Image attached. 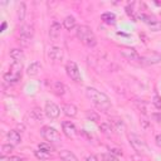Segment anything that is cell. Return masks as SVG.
<instances>
[{
  "label": "cell",
  "mask_w": 161,
  "mask_h": 161,
  "mask_svg": "<svg viewBox=\"0 0 161 161\" xmlns=\"http://www.w3.org/2000/svg\"><path fill=\"white\" fill-rule=\"evenodd\" d=\"M86 96L88 97V99L94 104L97 106L99 109L102 111H107L109 107H111V102H109V98L106 93L96 89V88H92V87H87L86 88Z\"/></svg>",
  "instance_id": "6da1fadb"
},
{
  "label": "cell",
  "mask_w": 161,
  "mask_h": 161,
  "mask_svg": "<svg viewBox=\"0 0 161 161\" xmlns=\"http://www.w3.org/2000/svg\"><path fill=\"white\" fill-rule=\"evenodd\" d=\"M77 38L88 48H93L97 44V38L93 33V30L88 26V25H79L77 28V33H75Z\"/></svg>",
  "instance_id": "7a4b0ae2"
},
{
  "label": "cell",
  "mask_w": 161,
  "mask_h": 161,
  "mask_svg": "<svg viewBox=\"0 0 161 161\" xmlns=\"http://www.w3.org/2000/svg\"><path fill=\"white\" fill-rule=\"evenodd\" d=\"M21 75H23V63L13 62L9 70L4 73L3 78L8 84H15L21 79Z\"/></svg>",
  "instance_id": "3957f363"
},
{
  "label": "cell",
  "mask_w": 161,
  "mask_h": 161,
  "mask_svg": "<svg viewBox=\"0 0 161 161\" xmlns=\"http://www.w3.org/2000/svg\"><path fill=\"white\" fill-rule=\"evenodd\" d=\"M40 135L42 137L48 142V143H59L62 141L59 132L50 126H44L40 128Z\"/></svg>",
  "instance_id": "277c9868"
},
{
  "label": "cell",
  "mask_w": 161,
  "mask_h": 161,
  "mask_svg": "<svg viewBox=\"0 0 161 161\" xmlns=\"http://www.w3.org/2000/svg\"><path fill=\"white\" fill-rule=\"evenodd\" d=\"M128 141H130L132 148H133L136 152H138V153H147L148 147H147L146 142H145L141 137H138L137 135L131 133V135H128Z\"/></svg>",
  "instance_id": "5b68a950"
},
{
  "label": "cell",
  "mask_w": 161,
  "mask_h": 161,
  "mask_svg": "<svg viewBox=\"0 0 161 161\" xmlns=\"http://www.w3.org/2000/svg\"><path fill=\"white\" fill-rule=\"evenodd\" d=\"M65 70H67V75L75 83H79L82 82V77H80V72H79V68L75 62L73 60H69L67 64H65Z\"/></svg>",
  "instance_id": "8992f818"
},
{
  "label": "cell",
  "mask_w": 161,
  "mask_h": 161,
  "mask_svg": "<svg viewBox=\"0 0 161 161\" xmlns=\"http://www.w3.org/2000/svg\"><path fill=\"white\" fill-rule=\"evenodd\" d=\"M34 35V29L31 25H28V24H24L20 26V30H19V40L23 43V45H28Z\"/></svg>",
  "instance_id": "52a82bcc"
},
{
  "label": "cell",
  "mask_w": 161,
  "mask_h": 161,
  "mask_svg": "<svg viewBox=\"0 0 161 161\" xmlns=\"http://www.w3.org/2000/svg\"><path fill=\"white\" fill-rule=\"evenodd\" d=\"M44 112H45V114H47L48 118H50V119H55V118H58L59 114H60V108H59L54 102L47 101V102H45Z\"/></svg>",
  "instance_id": "ba28073f"
},
{
  "label": "cell",
  "mask_w": 161,
  "mask_h": 161,
  "mask_svg": "<svg viewBox=\"0 0 161 161\" xmlns=\"http://www.w3.org/2000/svg\"><path fill=\"white\" fill-rule=\"evenodd\" d=\"M141 63L143 64H147V65H153V64H157L161 62V53H157V52H151V53H147L145 55L141 57L140 59Z\"/></svg>",
  "instance_id": "9c48e42d"
},
{
  "label": "cell",
  "mask_w": 161,
  "mask_h": 161,
  "mask_svg": "<svg viewBox=\"0 0 161 161\" xmlns=\"http://www.w3.org/2000/svg\"><path fill=\"white\" fill-rule=\"evenodd\" d=\"M121 55L123 58H126L127 60H133V62H140V59H141L137 50L131 47H123L121 49Z\"/></svg>",
  "instance_id": "30bf717a"
},
{
  "label": "cell",
  "mask_w": 161,
  "mask_h": 161,
  "mask_svg": "<svg viewBox=\"0 0 161 161\" xmlns=\"http://www.w3.org/2000/svg\"><path fill=\"white\" fill-rule=\"evenodd\" d=\"M62 131H63L64 136L68 138H74L78 133L74 123H72L70 121H63L62 122Z\"/></svg>",
  "instance_id": "8fae6325"
},
{
  "label": "cell",
  "mask_w": 161,
  "mask_h": 161,
  "mask_svg": "<svg viewBox=\"0 0 161 161\" xmlns=\"http://www.w3.org/2000/svg\"><path fill=\"white\" fill-rule=\"evenodd\" d=\"M48 57L53 60V62H60L63 59V49L59 47H50L48 50Z\"/></svg>",
  "instance_id": "7c38bea8"
},
{
  "label": "cell",
  "mask_w": 161,
  "mask_h": 161,
  "mask_svg": "<svg viewBox=\"0 0 161 161\" xmlns=\"http://www.w3.org/2000/svg\"><path fill=\"white\" fill-rule=\"evenodd\" d=\"M6 138L9 141V143H11L13 146H18L21 142V136L20 132H18L16 130H10L6 135Z\"/></svg>",
  "instance_id": "4fadbf2b"
},
{
  "label": "cell",
  "mask_w": 161,
  "mask_h": 161,
  "mask_svg": "<svg viewBox=\"0 0 161 161\" xmlns=\"http://www.w3.org/2000/svg\"><path fill=\"white\" fill-rule=\"evenodd\" d=\"M60 30H62V25L58 21H53L50 28H49V36L52 40L58 39V36L60 35Z\"/></svg>",
  "instance_id": "5bb4252c"
},
{
  "label": "cell",
  "mask_w": 161,
  "mask_h": 161,
  "mask_svg": "<svg viewBox=\"0 0 161 161\" xmlns=\"http://www.w3.org/2000/svg\"><path fill=\"white\" fill-rule=\"evenodd\" d=\"M42 69H43L42 64H40L39 62H34V63H31V64L26 68V74H28L29 77H36V75L40 73Z\"/></svg>",
  "instance_id": "9a60e30c"
},
{
  "label": "cell",
  "mask_w": 161,
  "mask_h": 161,
  "mask_svg": "<svg viewBox=\"0 0 161 161\" xmlns=\"http://www.w3.org/2000/svg\"><path fill=\"white\" fill-rule=\"evenodd\" d=\"M63 112H64V114H65L67 117L73 118V117L77 116L78 108H77V106L73 104V103H65V104L63 106Z\"/></svg>",
  "instance_id": "2e32d148"
},
{
  "label": "cell",
  "mask_w": 161,
  "mask_h": 161,
  "mask_svg": "<svg viewBox=\"0 0 161 161\" xmlns=\"http://www.w3.org/2000/svg\"><path fill=\"white\" fill-rule=\"evenodd\" d=\"M9 55H10V58H11L14 62H18V63H23V60H24V58H25L23 50L19 49V48L11 49V50L9 52Z\"/></svg>",
  "instance_id": "e0dca14e"
},
{
  "label": "cell",
  "mask_w": 161,
  "mask_h": 161,
  "mask_svg": "<svg viewBox=\"0 0 161 161\" xmlns=\"http://www.w3.org/2000/svg\"><path fill=\"white\" fill-rule=\"evenodd\" d=\"M52 88H53V92L57 94V96H63L65 92H67V87L60 82V80H54L52 83Z\"/></svg>",
  "instance_id": "ac0fdd59"
},
{
  "label": "cell",
  "mask_w": 161,
  "mask_h": 161,
  "mask_svg": "<svg viewBox=\"0 0 161 161\" xmlns=\"http://www.w3.org/2000/svg\"><path fill=\"white\" fill-rule=\"evenodd\" d=\"M59 157H60L63 161H78L77 156H75L72 151H69V150H62V151L59 152Z\"/></svg>",
  "instance_id": "d6986e66"
},
{
  "label": "cell",
  "mask_w": 161,
  "mask_h": 161,
  "mask_svg": "<svg viewBox=\"0 0 161 161\" xmlns=\"http://www.w3.org/2000/svg\"><path fill=\"white\" fill-rule=\"evenodd\" d=\"M63 26L67 29V30H72L77 26V21H75V18L69 15V16H65L64 20H63Z\"/></svg>",
  "instance_id": "ffe728a7"
},
{
  "label": "cell",
  "mask_w": 161,
  "mask_h": 161,
  "mask_svg": "<svg viewBox=\"0 0 161 161\" xmlns=\"http://www.w3.org/2000/svg\"><path fill=\"white\" fill-rule=\"evenodd\" d=\"M101 19H102L106 24H108V25H113V24L116 23V15H114L113 13H111V11L103 13V14L101 15Z\"/></svg>",
  "instance_id": "44dd1931"
},
{
  "label": "cell",
  "mask_w": 161,
  "mask_h": 161,
  "mask_svg": "<svg viewBox=\"0 0 161 161\" xmlns=\"http://www.w3.org/2000/svg\"><path fill=\"white\" fill-rule=\"evenodd\" d=\"M16 15H18V20H19V21H23V20L25 19V15H26V6H25L24 3H20V4H19Z\"/></svg>",
  "instance_id": "7402d4cb"
},
{
  "label": "cell",
  "mask_w": 161,
  "mask_h": 161,
  "mask_svg": "<svg viewBox=\"0 0 161 161\" xmlns=\"http://www.w3.org/2000/svg\"><path fill=\"white\" fill-rule=\"evenodd\" d=\"M34 155H35V157L36 158H39V160H49L50 157H52V153L50 152H45V151H42V150H36V151H34Z\"/></svg>",
  "instance_id": "603a6c76"
},
{
  "label": "cell",
  "mask_w": 161,
  "mask_h": 161,
  "mask_svg": "<svg viewBox=\"0 0 161 161\" xmlns=\"http://www.w3.org/2000/svg\"><path fill=\"white\" fill-rule=\"evenodd\" d=\"M99 131H101L102 133L107 135V136H109V135L112 133V128H111V126H109L107 122H103V123L99 125Z\"/></svg>",
  "instance_id": "cb8c5ba5"
},
{
  "label": "cell",
  "mask_w": 161,
  "mask_h": 161,
  "mask_svg": "<svg viewBox=\"0 0 161 161\" xmlns=\"http://www.w3.org/2000/svg\"><path fill=\"white\" fill-rule=\"evenodd\" d=\"M14 147H15V146H13L11 143H5V145H3V146H1V155H4V156L10 155V153L13 152Z\"/></svg>",
  "instance_id": "d4e9b609"
},
{
  "label": "cell",
  "mask_w": 161,
  "mask_h": 161,
  "mask_svg": "<svg viewBox=\"0 0 161 161\" xmlns=\"http://www.w3.org/2000/svg\"><path fill=\"white\" fill-rule=\"evenodd\" d=\"M138 18L143 21V23H146V24H152L153 21H155V18H152L151 15H148V14H143V13H141L140 15H138Z\"/></svg>",
  "instance_id": "484cf974"
},
{
  "label": "cell",
  "mask_w": 161,
  "mask_h": 161,
  "mask_svg": "<svg viewBox=\"0 0 161 161\" xmlns=\"http://www.w3.org/2000/svg\"><path fill=\"white\" fill-rule=\"evenodd\" d=\"M86 116H87L88 119H91V121H93V122H98V121H99V114L96 113L94 111H88V112L86 113Z\"/></svg>",
  "instance_id": "4316f807"
},
{
  "label": "cell",
  "mask_w": 161,
  "mask_h": 161,
  "mask_svg": "<svg viewBox=\"0 0 161 161\" xmlns=\"http://www.w3.org/2000/svg\"><path fill=\"white\" fill-rule=\"evenodd\" d=\"M148 28H150V30H152V31H158V30H161V20H155L152 24L148 25Z\"/></svg>",
  "instance_id": "83f0119b"
},
{
  "label": "cell",
  "mask_w": 161,
  "mask_h": 161,
  "mask_svg": "<svg viewBox=\"0 0 161 161\" xmlns=\"http://www.w3.org/2000/svg\"><path fill=\"white\" fill-rule=\"evenodd\" d=\"M38 148L42 150V151H45V152H52V151H53L50 143H47V142H42V143H39Z\"/></svg>",
  "instance_id": "f1b7e54d"
},
{
  "label": "cell",
  "mask_w": 161,
  "mask_h": 161,
  "mask_svg": "<svg viewBox=\"0 0 161 161\" xmlns=\"http://www.w3.org/2000/svg\"><path fill=\"white\" fill-rule=\"evenodd\" d=\"M31 114L35 116V119H36V121H42V119H43V113H42V111H40L39 108H34V109L31 111Z\"/></svg>",
  "instance_id": "f546056e"
},
{
  "label": "cell",
  "mask_w": 161,
  "mask_h": 161,
  "mask_svg": "<svg viewBox=\"0 0 161 161\" xmlns=\"http://www.w3.org/2000/svg\"><path fill=\"white\" fill-rule=\"evenodd\" d=\"M152 103H153V106L156 107V108H161V96H158V94H156L155 97H153V99H152Z\"/></svg>",
  "instance_id": "4dcf8cb0"
},
{
  "label": "cell",
  "mask_w": 161,
  "mask_h": 161,
  "mask_svg": "<svg viewBox=\"0 0 161 161\" xmlns=\"http://www.w3.org/2000/svg\"><path fill=\"white\" fill-rule=\"evenodd\" d=\"M103 158H104V161H119V158H118L117 156L112 155V153H106V155H103Z\"/></svg>",
  "instance_id": "1f68e13d"
},
{
  "label": "cell",
  "mask_w": 161,
  "mask_h": 161,
  "mask_svg": "<svg viewBox=\"0 0 161 161\" xmlns=\"http://www.w3.org/2000/svg\"><path fill=\"white\" fill-rule=\"evenodd\" d=\"M109 153H112V155H114V156H116V155H117V156H119V155L122 156V151L118 150V148H111V152H109Z\"/></svg>",
  "instance_id": "d6a6232c"
},
{
  "label": "cell",
  "mask_w": 161,
  "mask_h": 161,
  "mask_svg": "<svg viewBox=\"0 0 161 161\" xmlns=\"http://www.w3.org/2000/svg\"><path fill=\"white\" fill-rule=\"evenodd\" d=\"M152 118H153L156 122H161V113H158V112L152 113Z\"/></svg>",
  "instance_id": "836d02e7"
},
{
  "label": "cell",
  "mask_w": 161,
  "mask_h": 161,
  "mask_svg": "<svg viewBox=\"0 0 161 161\" xmlns=\"http://www.w3.org/2000/svg\"><path fill=\"white\" fill-rule=\"evenodd\" d=\"M86 161H98V157L96 155H89V156H87Z\"/></svg>",
  "instance_id": "e575fe53"
},
{
  "label": "cell",
  "mask_w": 161,
  "mask_h": 161,
  "mask_svg": "<svg viewBox=\"0 0 161 161\" xmlns=\"http://www.w3.org/2000/svg\"><path fill=\"white\" fill-rule=\"evenodd\" d=\"M155 142H156V145H157L158 147H161V135H156V137H155Z\"/></svg>",
  "instance_id": "d590c367"
},
{
  "label": "cell",
  "mask_w": 161,
  "mask_h": 161,
  "mask_svg": "<svg viewBox=\"0 0 161 161\" xmlns=\"http://www.w3.org/2000/svg\"><path fill=\"white\" fill-rule=\"evenodd\" d=\"M9 161H23V158L19 156H9Z\"/></svg>",
  "instance_id": "8d00e7d4"
},
{
  "label": "cell",
  "mask_w": 161,
  "mask_h": 161,
  "mask_svg": "<svg viewBox=\"0 0 161 161\" xmlns=\"http://www.w3.org/2000/svg\"><path fill=\"white\" fill-rule=\"evenodd\" d=\"M24 130H25V126L19 123V125H18V127H16V131H18V132H23Z\"/></svg>",
  "instance_id": "74e56055"
},
{
  "label": "cell",
  "mask_w": 161,
  "mask_h": 161,
  "mask_svg": "<svg viewBox=\"0 0 161 161\" xmlns=\"http://www.w3.org/2000/svg\"><path fill=\"white\" fill-rule=\"evenodd\" d=\"M0 161H9V157H8V156H4V155H1V157H0Z\"/></svg>",
  "instance_id": "f35d334b"
},
{
  "label": "cell",
  "mask_w": 161,
  "mask_h": 161,
  "mask_svg": "<svg viewBox=\"0 0 161 161\" xmlns=\"http://www.w3.org/2000/svg\"><path fill=\"white\" fill-rule=\"evenodd\" d=\"M5 28H6V23L4 21V23L1 24V31H4V29H5Z\"/></svg>",
  "instance_id": "ab89813d"
}]
</instances>
